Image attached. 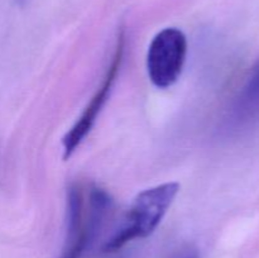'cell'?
Segmentation results:
<instances>
[{
  "label": "cell",
  "instance_id": "obj_2",
  "mask_svg": "<svg viewBox=\"0 0 259 258\" xmlns=\"http://www.w3.org/2000/svg\"><path fill=\"white\" fill-rule=\"evenodd\" d=\"M187 56V38L177 28H164L152 39L147 52V71L156 88L168 89L177 82Z\"/></svg>",
  "mask_w": 259,
  "mask_h": 258
},
{
  "label": "cell",
  "instance_id": "obj_5",
  "mask_svg": "<svg viewBox=\"0 0 259 258\" xmlns=\"http://www.w3.org/2000/svg\"><path fill=\"white\" fill-rule=\"evenodd\" d=\"M90 220L91 218H89L86 224L83 225L82 230H81L76 237L67 238L68 245L65 249V252H63V254L61 255V258H80L81 257V254L83 253L85 248L88 247L90 239L94 237V234L96 233L98 228L100 227V224H99L98 222H96V225H95V220H93V222H90Z\"/></svg>",
  "mask_w": 259,
  "mask_h": 258
},
{
  "label": "cell",
  "instance_id": "obj_3",
  "mask_svg": "<svg viewBox=\"0 0 259 258\" xmlns=\"http://www.w3.org/2000/svg\"><path fill=\"white\" fill-rule=\"evenodd\" d=\"M124 42H125V37H124V33L120 32V34H119L118 37V43H116L113 60H111L110 66H109L108 70H106L105 77H104L103 82H101V86L98 89L95 95L91 98L88 106L83 109L80 118L76 120V123L73 124L72 128H71L62 138L63 158L65 159H68L72 156V153L76 151V148L82 143L85 137L90 133L94 124H95L96 119H98V115L100 114L101 109L104 108L106 100L109 99L111 89H113L114 82H115L116 75H118V71L119 68H120L121 61H123Z\"/></svg>",
  "mask_w": 259,
  "mask_h": 258
},
{
  "label": "cell",
  "instance_id": "obj_6",
  "mask_svg": "<svg viewBox=\"0 0 259 258\" xmlns=\"http://www.w3.org/2000/svg\"><path fill=\"white\" fill-rule=\"evenodd\" d=\"M179 258H199V254H197L196 250H187L186 253H184V254Z\"/></svg>",
  "mask_w": 259,
  "mask_h": 258
},
{
  "label": "cell",
  "instance_id": "obj_1",
  "mask_svg": "<svg viewBox=\"0 0 259 258\" xmlns=\"http://www.w3.org/2000/svg\"><path fill=\"white\" fill-rule=\"evenodd\" d=\"M179 191L180 184L166 182L139 192L121 227L104 245V252H116L129 242L149 237L161 224Z\"/></svg>",
  "mask_w": 259,
  "mask_h": 258
},
{
  "label": "cell",
  "instance_id": "obj_4",
  "mask_svg": "<svg viewBox=\"0 0 259 258\" xmlns=\"http://www.w3.org/2000/svg\"><path fill=\"white\" fill-rule=\"evenodd\" d=\"M229 120L234 128H242L259 120V60L233 105Z\"/></svg>",
  "mask_w": 259,
  "mask_h": 258
},
{
  "label": "cell",
  "instance_id": "obj_7",
  "mask_svg": "<svg viewBox=\"0 0 259 258\" xmlns=\"http://www.w3.org/2000/svg\"><path fill=\"white\" fill-rule=\"evenodd\" d=\"M14 2L17 3L18 5H24L25 3H27V2H29V0H14Z\"/></svg>",
  "mask_w": 259,
  "mask_h": 258
}]
</instances>
